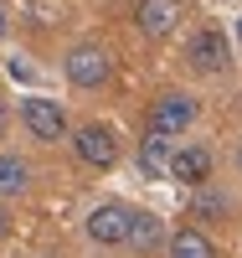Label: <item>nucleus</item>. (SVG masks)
Wrapping results in <instances>:
<instances>
[{
    "label": "nucleus",
    "instance_id": "obj_1",
    "mask_svg": "<svg viewBox=\"0 0 242 258\" xmlns=\"http://www.w3.org/2000/svg\"><path fill=\"white\" fill-rule=\"evenodd\" d=\"M21 119H26L31 140H41V145L67 140V114H62V103H57V98H41V93H31L26 103H21Z\"/></svg>",
    "mask_w": 242,
    "mask_h": 258
},
{
    "label": "nucleus",
    "instance_id": "obj_2",
    "mask_svg": "<svg viewBox=\"0 0 242 258\" xmlns=\"http://www.w3.org/2000/svg\"><path fill=\"white\" fill-rule=\"evenodd\" d=\"M72 155H77L83 165H93V170L119 165V140H114V129H108V124H83L77 135H72Z\"/></svg>",
    "mask_w": 242,
    "mask_h": 258
},
{
    "label": "nucleus",
    "instance_id": "obj_3",
    "mask_svg": "<svg viewBox=\"0 0 242 258\" xmlns=\"http://www.w3.org/2000/svg\"><path fill=\"white\" fill-rule=\"evenodd\" d=\"M108 73H114V62H108V52L103 47H72L67 52V83L72 88H103L108 83Z\"/></svg>",
    "mask_w": 242,
    "mask_h": 258
},
{
    "label": "nucleus",
    "instance_id": "obj_4",
    "mask_svg": "<svg viewBox=\"0 0 242 258\" xmlns=\"http://www.w3.org/2000/svg\"><path fill=\"white\" fill-rule=\"evenodd\" d=\"M196 124V98L191 93H160L155 109H149V129L155 135H181Z\"/></svg>",
    "mask_w": 242,
    "mask_h": 258
},
{
    "label": "nucleus",
    "instance_id": "obj_5",
    "mask_svg": "<svg viewBox=\"0 0 242 258\" xmlns=\"http://www.w3.org/2000/svg\"><path fill=\"white\" fill-rule=\"evenodd\" d=\"M181 16H186L181 0H139V6H134V26L149 41H160V36H170L175 26H181Z\"/></svg>",
    "mask_w": 242,
    "mask_h": 258
},
{
    "label": "nucleus",
    "instance_id": "obj_6",
    "mask_svg": "<svg viewBox=\"0 0 242 258\" xmlns=\"http://www.w3.org/2000/svg\"><path fill=\"white\" fill-rule=\"evenodd\" d=\"M124 227H129V207L124 202H98L93 212H88V238H93L98 248H119Z\"/></svg>",
    "mask_w": 242,
    "mask_h": 258
},
{
    "label": "nucleus",
    "instance_id": "obj_7",
    "mask_svg": "<svg viewBox=\"0 0 242 258\" xmlns=\"http://www.w3.org/2000/svg\"><path fill=\"white\" fill-rule=\"evenodd\" d=\"M191 68L196 73H227L232 68V41H227V31H201L191 41Z\"/></svg>",
    "mask_w": 242,
    "mask_h": 258
},
{
    "label": "nucleus",
    "instance_id": "obj_8",
    "mask_svg": "<svg viewBox=\"0 0 242 258\" xmlns=\"http://www.w3.org/2000/svg\"><path fill=\"white\" fill-rule=\"evenodd\" d=\"M211 150L206 145H186V150H170V170L165 176H175V181H186V186H201V181H211Z\"/></svg>",
    "mask_w": 242,
    "mask_h": 258
},
{
    "label": "nucleus",
    "instance_id": "obj_9",
    "mask_svg": "<svg viewBox=\"0 0 242 258\" xmlns=\"http://www.w3.org/2000/svg\"><path fill=\"white\" fill-rule=\"evenodd\" d=\"M160 238H165L160 217H149V212H129V227H124V243H129V248L149 253V248H160Z\"/></svg>",
    "mask_w": 242,
    "mask_h": 258
},
{
    "label": "nucleus",
    "instance_id": "obj_10",
    "mask_svg": "<svg viewBox=\"0 0 242 258\" xmlns=\"http://www.w3.org/2000/svg\"><path fill=\"white\" fill-rule=\"evenodd\" d=\"M139 170L155 176V181L170 170V135H155V129H149V135L139 140Z\"/></svg>",
    "mask_w": 242,
    "mask_h": 258
},
{
    "label": "nucleus",
    "instance_id": "obj_11",
    "mask_svg": "<svg viewBox=\"0 0 242 258\" xmlns=\"http://www.w3.org/2000/svg\"><path fill=\"white\" fill-rule=\"evenodd\" d=\"M170 258H216V243L206 238L201 227H181L170 238Z\"/></svg>",
    "mask_w": 242,
    "mask_h": 258
},
{
    "label": "nucleus",
    "instance_id": "obj_12",
    "mask_svg": "<svg viewBox=\"0 0 242 258\" xmlns=\"http://www.w3.org/2000/svg\"><path fill=\"white\" fill-rule=\"evenodd\" d=\"M31 186V165L16 155H0V197H21Z\"/></svg>",
    "mask_w": 242,
    "mask_h": 258
},
{
    "label": "nucleus",
    "instance_id": "obj_13",
    "mask_svg": "<svg viewBox=\"0 0 242 258\" xmlns=\"http://www.w3.org/2000/svg\"><path fill=\"white\" fill-rule=\"evenodd\" d=\"M227 212H232V197L201 181V191H196V217H206V222H222Z\"/></svg>",
    "mask_w": 242,
    "mask_h": 258
},
{
    "label": "nucleus",
    "instance_id": "obj_14",
    "mask_svg": "<svg viewBox=\"0 0 242 258\" xmlns=\"http://www.w3.org/2000/svg\"><path fill=\"white\" fill-rule=\"evenodd\" d=\"M6 124H11V109H6V98H0V140H6Z\"/></svg>",
    "mask_w": 242,
    "mask_h": 258
},
{
    "label": "nucleus",
    "instance_id": "obj_15",
    "mask_svg": "<svg viewBox=\"0 0 242 258\" xmlns=\"http://www.w3.org/2000/svg\"><path fill=\"white\" fill-rule=\"evenodd\" d=\"M6 232H11V222H6V207H0V243H6Z\"/></svg>",
    "mask_w": 242,
    "mask_h": 258
},
{
    "label": "nucleus",
    "instance_id": "obj_16",
    "mask_svg": "<svg viewBox=\"0 0 242 258\" xmlns=\"http://www.w3.org/2000/svg\"><path fill=\"white\" fill-rule=\"evenodd\" d=\"M0 31H6V11H0Z\"/></svg>",
    "mask_w": 242,
    "mask_h": 258
}]
</instances>
